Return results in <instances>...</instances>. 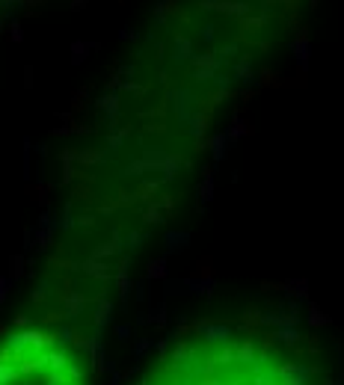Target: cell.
<instances>
[{
    "instance_id": "7a4b0ae2",
    "label": "cell",
    "mask_w": 344,
    "mask_h": 385,
    "mask_svg": "<svg viewBox=\"0 0 344 385\" xmlns=\"http://www.w3.org/2000/svg\"><path fill=\"white\" fill-rule=\"evenodd\" d=\"M0 385H89L83 359L56 332L18 329L0 341Z\"/></svg>"
},
{
    "instance_id": "6da1fadb",
    "label": "cell",
    "mask_w": 344,
    "mask_h": 385,
    "mask_svg": "<svg viewBox=\"0 0 344 385\" xmlns=\"http://www.w3.org/2000/svg\"><path fill=\"white\" fill-rule=\"evenodd\" d=\"M137 385H312L276 344L241 335H199L166 350Z\"/></svg>"
}]
</instances>
